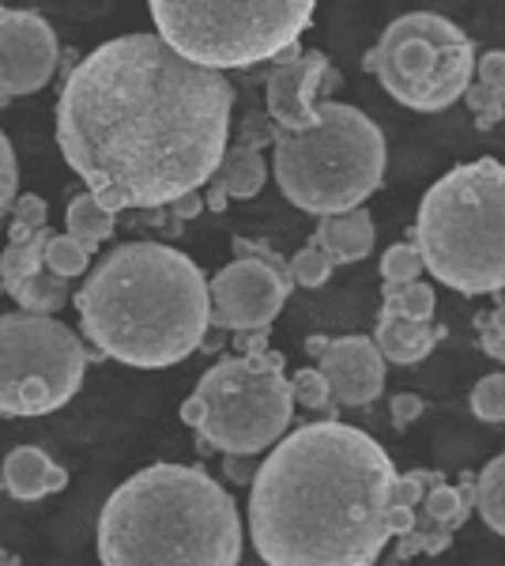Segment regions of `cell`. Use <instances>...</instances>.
Returning a JSON list of instances; mask_svg holds the SVG:
<instances>
[{
  "label": "cell",
  "mask_w": 505,
  "mask_h": 566,
  "mask_svg": "<svg viewBox=\"0 0 505 566\" xmlns=\"http://www.w3.org/2000/svg\"><path fill=\"white\" fill-rule=\"evenodd\" d=\"M234 84L178 57L159 34H122L69 72L57 144L106 212H162L215 178Z\"/></svg>",
  "instance_id": "cell-1"
},
{
  "label": "cell",
  "mask_w": 505,
  "mask_h": 566,
  "mask_svg": "<svg viewBox=\"0 0 505 566\" xmlns=\"http://www.w3.org/2000/svg\"><path fill=\"white\" fill-rule=\"evenodd\" d=\"M392 469L378 438L339 419L291 431L250 483L264 566H374L392 533Z\"/></svg>",
  "instance_id": "cell-2"
},
{
  "label": "cell",
  "mask_w": 505,
  "mask_h": 566,
  "mask_svg": "<svg viewBox=\"0 0 505 566\" xmlns=\"http://www.w3.org/2000/svg\"><path fill=\"white\" fill-rule=\"evenodd\" d=\"M76 314L98 355L162 370L204 348L211 298L200 264L162 242H125L76 291Z\"/></svg>",
  "instance_id": "cell-3"
},
{
  "label": "cell",
  "mask_w": 505,
  "mask_h": 566,
  "mask_svg": "<svg viewBox=\"0 0 505 566\" xmlns=\"http://www.w3.org/2000/svg\"><path fill=\"white\" fill-rule=\"evenodd\" d=\"M98 559L103 566H238V502L200 464H151L106 499Z\"/></svg>",
  "instance_id": "cell-4"
},
{
  "label": "cell",
  "mask_w": 505,
  "mask_h": 566,
  "mask_svg": "<svg viewBox=\"0 0 505 566\" xmlns=\"http://www.w3.org/2000/svg\"><path fill=\"white\" fill-rule=\"evenodd\" d=\"M415 245L427 272L461 295L505 287V167L461 163L419 200Z\"/></svg>",
  "instance_id": "cell-5"
},
{
  "label": "cell",
  "mask_w": 505,
  "mask_h": 566,
  "mask_svg": "<svg viewBox=\"0 0 505 566\" xmlns=\"http://www.w3.org/2000/svg\"><path fill=\"white\" fill-rule=\"evenodd\" d=\"M385 136L358 106L317 103L306 133H275L272 170L280 193L309 216H344L362 208L385 181Z\"/></svg>",
  "instance_id": "cell-6"
},
{
  "label": "cell",
  "mask_w": 505,
  "mask_h": 566,
  "mask_svg": "<svg viewBox=\"0 0 505 566\" xmlns=\"http://www.w3.org/2000/svg\"><path fill=\"white\" fill-rule=\"evenodd\" d=\"M151 20L178 57L223 72L287 53L314 23V0H155Z\"/></svg>",
  "instance_id": "cell-7"
},
{
  "label": "cell",
  "mask_w": 505,
  "mask_h": 566,
  "mask_svg": "<svg viewBox=\"0 0 505 566\" xmlns=\"http://www.w3.org/2000/svg\"><path fill=\"white\" fill-rule=\"evenodd\" d=\"M197 392L208 408L197 434L223 458H256L272 450L295 419V397L280 352L234 355L215 363L200 378Z\"/></svg>",
  "instance_id": "cell-8"
},
{
  "label": "cell",
  "mask_w": 505,
  "mask_h": 566,
  "mask_svg": "<svg viewBox=\"0 0 505 566\" xmlns=\"http://www.w3.org/2000/svg\"><path fill=\"white\" fill-rule=\"evenodd\" d=\"M397 103L419 114L449 109L472 87L475 45L449 15L408 12L385 27L381 42L362 57Z\"/></svg>",
  "instance_id": "cell-9"
},
{
  "label": "cell",
  "mask_w": 505,
  "mask_h": 566,
  "mask_svg": "<svg viewBox=\"0 0 505 566\" xmlns=\"http://www.w3.org/2000/svg\"><path fill=\"white\" fill-rule=\"evenodd\" d=\"M91 352L69 325L42 314H0V416L34 419L69 405Z\"/></svg>",
  "instance_id": "cell-10"
},
{
  "label": "cell",
  "mask_w": 505,
  "mask_h": 566,
  "mask_svg": "<svg viewBox=\"0 0 505 566\" xmlns=\"http://www.w3.org/2000/svg\"><path fill=\"white\" fill-rule=\"evenodd\" d=\"M295 280L261 258H234L208 280L211 328L231 333H269L280 310L287 306Z\"/></svg>",
  "instance_id": "cell-11"
},
{
  "label": "cell",
  "mask_w": 505,
  "mask_h": 566,
  "mask_svg": "<svg viewBox=\"0 0 505 566\" xmlns=\"http://www.w3.org/2000/svg\"><path fill=\"white\" fill-rule=\"evenodd\" d=\"M57 34L39 12L0 8V103L34 95L57 72Z\"/></svg>",
  "instance_id": "cell-12"
},
{
  "label": "cell",
  "mask_w": 505,
  "mask_h": 566,
  "mask_svg": "<svg viewBox=\"0 0 505 566\" xmlns=\"http://www.w3.org/2000/svg\"><path fill=\"white\" fill-rule=\"evenodd\" d=\"M306 352L317 355V370L325 374L336 408H366L385 389V359L370 336H309Z\"/></svg>",
  "instance_id": "cell-13"
},
{
  "label": "cell",
  "mask_w": 505,
  "mask_h": 566,
  "mask_svg": "<svg viewBox=\"0 0 505 566\" xmlns=\"http://www.w3.org/2000/svg\"><path fill=\"white\" fill-rule=\"evenodd\" d=\"M333 65L325 53L309 50L302 53L298 45H291L283 53V61L269 76V117L280 133H306L317 122V103L314 95L325 91V80Z\"/></svg>",
  "instance_id": "cell-14"
},
{
  "label": "cell",
  "mask_w": 505,
  "mask_h": 566,
  "mask_svg": "<svg viewBox=\"0 0 505 566\" xmlns=\"http://www.w3.org/2000/svg\"><path fill=\"white\" fill-rule=\"evenodd\" d=\"M0 480H4L8 495L20 502H39L69 488V472L39 446H15L0 464Z\"/></svg>",
  "instance_id": "cell-15"
},
{
  "label": "cell",
  "mask_w": 505,
  "mask_h": 566,
  "mask_svg": "<svg viewBox=\"0 0 505 566\" xmlns=\"http://www.w3.org/2000/svg\"><path fill=\"white\" fill-rule=\"evenodd\" d=\"M374 242H378V231H374V216L366 208H355V212L344 216H325L314 234V245L320 253H328L333 264H351L370 258Z\"/></svg>",
  "instance_id": "cell-16"
},
{
  "label": "cell",
  "mask_w": 505,
  "mask_h": 566,
  "mask_svg": "<svg viewBox=\"0 0 505 566\" xmlns=\"http://www.w3.org/2000/svg\"><path fill=\"white\" fill-rule=\"evenodd\" d=\"M438 340H442V328H434L430 322L392 317V314H381L378 333H374V344H378L381 359L400 363V367H415V363H422L430 352H434Z\"/></svg>",
  "instance_id": "cell-17"
},
{
  "label": "cell",
  "mask_w": 505,
  "mask_h": 566,
  "mask_svg": "<svg viewBox=\"0 0 505 566\" xmlns=\"http://www.w3.org/2000/svg\"><path fill=\"white\" fill-rule=\"evenodd\" d=\"M215 181L227 189V197H238V200H250L264 189L269 181V163L256 148H245V144H231L215 170Z\"/></svg>",
  "instance_id": "cell-18"
},
{
  "label": "cell",
  "mask_w": 505,
  "mask_h": 566,
  "mask_svg": "<svg viewBox=\"0 0 505 566\" xmlns=\"http://www.w3.org/2000/svg\"><path fill=\"white\" fill-rule=\"evenodd\" d=\"M64 223H69V234L84 245L87 253L103 250V242L114 234L117 227V216L106 212L91 193H76L69 200V212H64Z\"/></svg>",
  "instance_id": "cell-19"
},
{
  "label": "cell",
  "mask_w": 505,
  "mask_h": 566,
  "mask_svg": "<svg viewBox=\"0 0 505 566\" xmlns=\"http://www.w3.org/2000/svg\"><path fill=\"white\" fill-rule=\"evenodd\" d=\"M53 231L45 227V231L31 234L27 242H8L4 253H0V287L12 295L15 287H20L23 280H31L34 272L45 269V245H50Z\"/></svg>",
  "instance_id": "cell-20"
},
{
  "label": "cell",
  "mask_w": 505,
  "mask_h": 566,
  "mask_svg": "<svg viewBox=\"0 0 505 566\" xmlns=\"http://www.w3.org/2000/svg\"><path fill=\"white\" fill-rule=\"evenodd\" d=\"M69 295H72V280L53 276L50 269L34 272L31 280H23L20 287L12 291V298L27 314H42V317H53L57 310L69 306Z\"/></svg>",
  "instance_id": "cell-21"
},
{
  "label": "cell",
  "mask_w": 505,
  "mask_h": 566,
  "mask_svg": "<svg viewBox=\"0 0 505 566\" xmlns=\"http://www.w3.org/2000/svg\"><path fill=\"white\" fill-rule=\"evenodd\" d=\"M385 303H381V314H392V317H408V322H434V306H438V295L430 283H385Z\"/></svg>",
  "instance_id": "cell-22"
},
{
  "label": "cell",
  "mask_w": 505,
  "mask_h": 566,
  "mask_svg": "<svg viewBox=\"0 0 505 566\" xmlns=\"http://www.w3.org/2000/svg\"><path fill=\"white\" fill-rule=\"evenodd\" d=\"M475 510L486 528L505 536V453L486 461V469L475 476Z\"/></svg>",
  "instance_id": "cell-23"
},
{
  "label": "cell",
  "mask_w": 505,
  "mask_h": 566,
  "mask_svg": "<svg viewBox=\"0 0 505 566\" xmlns=\"http://www.w3.org/2000/svg\"><path fill=\"white\" fill-rule=\"evenodd\" d=\"M472 510L475 506L461 499V491L449 488V483H438V488H430L427 495H422L415 514L427 517L430 525H442V528H449V533H456V528H461L467 517H472Z\"/></svg>",
  "instance_id": "cell-24"
},
{
  "label": "cell",
  "mask_w": 505,
  "mask_h": 566,
  "mask_svg": "<svg viewBox=\"0 0 505 566\" xmlns=\"http://www.w3.org/2000/svg\"><path fill=\"white\" fill-rule=\"evenodd\" d=\"M291 397H295V405L309 408V412H320L325 419H336L333 392H328L325 374H320L317 367H302L295 378H291Z\"/></svg>",
  "instance_id": "cell-25"
},
{
  "label": "cell",
  "mask_w": 505,
  "mask_h": 566,
  "mask_svg": "<svg viewBox=\"0 0 505 566\" xmlns=\"http://www.w3.org/2000/svg\"><path fill=\"white\" fill-rule=\"evenodd\" d=\"M87 264H91V253L72 239V234H53L50 245H45V269H50L53 276L76 280L87 272Z\"/></svg>",
  "instance_id": "cell-26"
},
{
  "label": "cell",
  "mask_w": 505,
  "mask_h": 566,
  "mask_svg": "<svg viewBox=\"0 0 505 566\" xmlns=\"http://www.w3.org/2000/svg\"><path fill=\"white\" fill-rule=\"evenodd\" d=\"M422 272H427V264H422V253L415 242H397L385 250V258H381L385 283H415Z\"/></svg>",
  "instance_id": "cell-27"
},
{
  "label": "cell",
  "mask_w": 505,
  "mask_h": 566,
  "mask_svg": "<svg viewBox=\"0 0 505 566\" xmlns=\"http://www.w3.org/2000/svg\"><path fill=\"white\" fill-rule=\"evenodd\" d=\"M333 258L328 253H320L314 242L302 245V250L291 258V280H295V287H320V283H328V276H333Z\"/></svg>",
  "instance_id": "cell-28"
},
{
  "label": "cell",
  "mask_w": 505,
  "mask_h": 566,
  "mask_svg": "<svg viewBox=\"0 0 505 566\" xmlns=\"http://www.w3.org/2000/svg\"><path fill=\"white\" fill-rule=\"evenodd\" d=\"M472 412L483 423H505V374H486L472 389Z\"/></svg>",
  "instance_id": "cell-29"
},
{
  "label": "cell",
  "mask_w": 505,
  "mask_h": 566,
  "mask_svg": "<svg viewBox=\"0 0 505 566\" xmlns=\"http://www.w3.org/2000/svg\"><path fill=\"white\" fill-rule=\"evenodd\" d=\"M45 216H50V208H45V200L39 193H23L15 200V212H12V231H8V242H27L31 234L45 231Z\"/></svg>",
  "instance_id": "cell-30"
},
{
  "label": "cell",
  "mask_w": 505,
  "mask_h": 566,
  "mask_svg": "<svg viewBox=\"0 0 505 566\" xmlns=\"http://www.w3.org/2000/svg\"><path fill=\"white\" fill-rule=\"evenodd\" d=\"M15 200H20V163H15L12 140L0 129V227L15 212Z\"/></svg>",
  "instance_id": "cell-31"
},
{
  "label": "cell",
  "mask_w": 505,
  "mask_h": 566,
  "mask_svg": "<svg viewBox=\"0 0 505 566\" xmlns=\"http://www.w3.org/2000/svg\"><path fill=\"white\" fill-rule=\"evenodd\" d=\"M464 103L472 106V114H480V125H494L498 117H505V98L494 95V91H486L483 84H472L464 91Z\"/></svg>",
  "instance_id": "cell-32"
},
{
  "label": "cell",
  "mask_w": 505,
  "mask_h": 566,
  "mask_svg": "<svg viewBox=\"0 0 505 566\" xmlns=\"http://www.w3.org/2000/svg\"><path fill=\"white\" fill-rule=\"evenodd\" d=\"M475 84H483L486 91H494V95L505 98V50H491L483 53L480 61H475Z\"/></svg>",
  "instance_id": "cell-33"
},
{
  "label": "cell",
  "mask_w": 505,
  "mask_h": 566,
  "mask_svg": "<svg viewBox=\"0 0 505 566\" xmlns=\"http://www.w3.org/2000/svg\"><path fill=\"white\" fill-rule=\"evenodd\" d=\"M422 412H427V405H422V397H415V392H397V397H392V427H397V431L411 427Z\"/></svg>",
  "instance_id": "cell-34"
},
{
  "label": "cell",
  "mask_w": 505,
  "mask_h": 566,
  "mask_svg": "<svg viewBox=\"0 0 505 566\" xmlns=\"http://www.w3.org/2000/svg\"><path fill=\"white\" fill-rule=\"evenodd\" d=\"M227 476H231V483H253V458H227Z\"/></svg>",
  "instance_id": "cell-35"
},
{
  "label": "cell",
  "mask_w": 505,
  "mask_h": 566,
  "mask_svg": "<svg viewBox=\"0 0 505 566\" xmlns=\"http://www.w3.org/2000/svg\"><path fill=\"white\" fill-rule=\"evenodd\" d=\"M204 397L200 392H192V397H186V405H181V423H189V427H200L204 423Z\"/></svg>",
  "instance_id": "cell-36"
},
{
  "label": "cell",
  "mask_w": 505,
  "mask_h": 566,
  "mask_svg": "<svg viewBox=\"0 0 505 566\" xmlns=\"http://www.w3.org/2000/svg\"><path fill=\"white\" fill-rule=\"evenodd\" d=\"M170 208H173V219L181 223V219H189V216H200V208H204V197L189 193V197H181L178 205H170Z\"/></svg>",
  "instance_id": "cell-37"
},
{
  "label": "cell",
  "mask_w": 505,
  "mask_h": 566,
  "mask_svg": "<svg viewBox=\"0 0 505 566\" xmlns=\"http://www.w3.org/2000/svg\"><path fill=\"white\" fill-rule=\"evenodd\" d=\"M204 208H211V212H223V208H227V189L219 186L215 178L208 181V197H204Z\"/></svg>",
  "instance_id": "cell-38"
},
{
  "label": "cell",
  "mask_w": 505,
  "mask_h": 566,
  "mask_svg": "<svg viewBox=\"0 0 505 566\" xmlns=\"http://www.w3.org/2000/svg\"><path fill=\"white\" fill-rule=\"evenodd\" d=\"M8 563H12V555H8L4 547H0V566H8Z\"/></svg>",
  "instance_id": "cell-39"
},
{
  "label": "cell",
  "mask_w": 505,
  "mask_h": 566,
  "mask_svg": "<svg viewBox=\"0 0 505 566\" xmlns=\"http://www.w3.org/2000/svg\"><path fill=\"white\" fill-rule=\"evenodd\" d=\"M8 566H20V559H12V563H8Z\"/></svg>",
  "instance_id": "cell-40"
}]
</instances>
